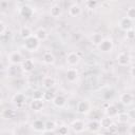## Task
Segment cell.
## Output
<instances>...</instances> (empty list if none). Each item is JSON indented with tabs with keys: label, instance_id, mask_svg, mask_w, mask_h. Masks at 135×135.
Returning a JSON list of instances; mask_svg holds the SVG:
<instances>
[{
	"label": "cell",
	"instance_id": "24",
	"mask_svg": "<svg viewBox=\"0 0 135 135\" xmlns=\"http://www.w3.org/2000/svg\"><path fill=\"white\" fill-rule=\"evenodd\" d=\"M50 14L52 17L56 18V17H59L61 15V7L58 5V4H54L53 6H51L50 8Z\"/></svg>",
	"mask_w": 135,
	"mask_h": 135
},
{
	"label": "cell",
	"instance_id": "5",
	"mask_svg": "<svg viewBox=\"0 0 135 135\" xmlns=\"http://www.w3.org/2000/svg\"><path fill=\"white\" fill-rule=\"evenodd\" d=\"M80 61V57L77 53L75 52H71L68 54L66 56V63L70 65V66H75L76 64H78Z\"/></svg>",
	"mask_w": 135,
	"mask_h": 135
},
{
	"label": "cell",
	"instance_id": "35",
	"mask_svg": "<svg viewBox=\"0 0 135 135\" xmlns=\"http://www.w3.org/2000/svg\"><path fill=\"white\" fill-rule=\"evenodd\" d=\"M7 27H6V24L3 22V21H0V35L1 37L5 35V32H6Z\"/></svg>",
	"mask_w": 135,
	"mask_h": 135
},
{
	"label": "cell",
	"instance_id": "16",
	"mask_svg": "<svg viewBox=\"0 0 135 135\" xmlns=\"http://www.w3.org/2000/svg\"><path fill=\"white\" fill-rule=\"evenodd\" d=\"M118 108L115 104H109L105 109V114L110 117H115L118 115Z\"/></svg>",
	"mask_w": 135,
	"mask_h": 135
},
{
	"label": "cell",
	"instance_id": "26",
	"mask_svg": "<svg viewBox=\"0 0 135 135\" xmlns=\"http://www.w3.org/2000/svg\"><path fill=\"white\" fill-rule=\"evenodd\" d=\"M102 40H103V36H102V34H100V33H94V34L91 36V41H92V43H94L95 45H99Z\"/></svg>",
	"mask_w": 135,
	"mask_h": 135
},
{
	"label": "cell",
	"instance_id": "22",
	"mask_svg": "<svg viewBox=\"0 0 135 135\" xmlns=\"http://www.w3.org/2000/svg\"><path fill=\"white\" fill-rule=\"evenodd\" d=\"M17 115V112L12 109H6L2 111V117L5 119H14Z\"/></svg>",
	"mask_w": 135,
	"mask_h": 135
},
{
	"label": "cell",
	"instance_id": "7",
	"mask_svg": "<svg viewBox=\"0 0 135 135\" xmlns=\"http://www.w3.org/2000/svg\"><path fill=\"white\" fill-rule=\"evenodd\" d=\"M71 128H72V130H73L74 132L80 133V132H82V131L84 130L85 124H84V122H83L81 119H75V120H73V122L71 123Z\"/></svg>",
	"mask_w": 135,
	"mask_h": 135
},
{
	"label": "cell",
	"instance_id": "36",
	"mask_svg": "<svg viewBox=\"0 0 135 135\" xmlns=\"http://www.w3.org/2000/svg\"><path fill=\"white\" fill-rule=\"evenodd\" d=\"M108 132H109V133H112V134H114V133H118V126H116L115 123H112V124L109 127Z\"/></svg>",
	"mask_w": 135,
	"mask_h": 135
},
{
	"label": "cell",
	"instance_id": "31",
	"mask_svg": "<svg viewBox=\"0 0 135 135\" xmlns=\"http://www.w3.org/2000/svg\"><path fill=\"white\" fill-rule=\"evenodd\" d=\"M55 93H53V91H51V89H49L46 92H44L43 94V99L45 101H53L54 97H55Z\"/></svg>",
	"mask_w": 135,
	"mask_h": 135
},
{
	"label": "cell",
	"instance_id": "32",
	"mask_svg": "<svg viewBox=\"0 0 135 135\" xmlns=\"http://www.w3.org/2000/svg\"><path fill=\"white\" fill-rule=\"evenodd\" d=\"M126 15H127V17H128L129 19L135 20V6L129 7V8L127 9V12H126Z\"/></svg>",
	"mask_w": 135,
	"mask_h": 135
},
{
	"label": "cell",
	"instance_id": "2",
	"mask_svg": "<svg viewBox=\"0 0 135 135\" xmlns=\"http://www.w3.org/2000/svg\"><path fill=\"white\" fill-rule=\"evenodd\" d=\"M130 60H131V57H130V54L127 53V52H121L117 55V62L119 65L121 66H126L130 63Z\"/></svg>",
	"mask_w": 135,
	"mask_h": 135
},
{
	"label": "cell",
	"instance_id": "13",
	"mask_svg": "<svg viewBox=\"0 0 135 135\" xmlns=\"http://www.w3.org/2000/svg\"><path fill=\"white\" fill-rule=\"evenodd\" d=\"M132 101H133V95L131 93H128L127 92V93H123V94L120 95V102L122 104L129 105V104L132 103Z\"/></svg>",
	"mask_w": 135,
	"mask_h": 135
},
{
	"label": "cell",
	"instance_id": "23",
	"mask_svg": "<svg viewBox=\"0 0 135 135\" xmlns=\"http://www.w3.org/2000/svg\"><path fill=\"white\" fill-rule=\"evenodd\" d=\"M99 122H100V127H101V128H103V129H109V127L113 123V120H112V118H111L110 116H107V117L100 118Z\"/></svg>",
	"mask_w": 135,
	"mask_h": 135
},
{
	"label": "cell",
	"instance_id": "4",
	"mask_svg": "<svg viewBox=\"0 0 135 135\" xmlns=\"http://www.w3.org/2000/svg\"><path fill=\"white\" fill-rule=\"evenodd\" d=\"M98 47H99V50L101 52L108 53V52L112 51V49H113V41L111 39H109V38H103V40L100 42Z\"/></svg>",
	"mask_w": 135,
	"mask_h": 135
},
{
	"label": "cell",
	"instance_id": "28",
	"mask_svg": "<svg viewBox=\"0 0 135 135\" xmlns=\"http://www.w3.org/2000/svg\"><path fill=\"white\" fill-rule=\"evenodd\" d=\"M20 14H21V16L24 17V18H30V17L33 15V9H32L30 6L24 5V6H22V8H21V11H20Z\"/></svg>",
	"mask_w": 135,
	"mask_h": 135
},
{
	"label": "cell",
	"instance_id": "37",
	"mask_svg": "<svg viewBox=\"0 0 135 135\" xmlns=\"http://www.w3.org/2000/svg\"><path fill=\"white\" fill-rule=\"evenodd\" d=\"M59 134H61V135H65V134H68L69 133V129H68V127H65V126H61V127H59L58 128V131H57Z\"/></svg>",
	"mask_w": 135,
	"mask_h": 135
},
{
	"label": "cell",
	"instance_id": "10",
	"mask_svg": "<svg viewBox=\"0 0 135 135\" xmlns=\"http://www.w3.org/2000/svg\"><path fill=\"white\" fill-rule=\"evenodd\" d=\"M43 102H44V99H35V98H33L30 107L33 111L37 112V111H40L43 108Z\"/></svg>",
	"mask_w": 135,
	"mask_h": 135
},
{
	"label": "cell",
	"instance_id": "30",
	"mask_svg": "<svg viewBox=\"0 0 135 135\" xmlns=\"http://www.w3.org/2000/svg\"><path fill=\"white\" fill-rule=\"evenodd\" d=\"M129 119H130V116H129L128 113H119V114L117 115V120H118V122H119L120 124L127 123V122L129 121Z\"/></svg>",
	"mask_w": 135,
	"mask_h": 135
},
{
	"label": "cell",
	"instance_id": "8",
	"mask_svg": "<svg viewBox=\"0 0 135 135\" xmlns=\"http://www.w3.org/2000/svg\"><path fill=\"white\" fill-rule=\"evenodd\" d=\"M77 112L80 113V114H85L90 111V103L86 101V100H81L77 103Z\"/></svg>",
	"mask_w": 135,
	"mask_h": 135
},
{
	"label": "cell",
	"instance_id": "29",
	"mask_svg": "<svg viewBox=\"0 0 135 135\" xmlns=\"http://www.w3.org/2000/svg\"><path fill=\"white\" fill-rule=\"evenodd\" d=\"M19 34H20V36H21L23 39H26V38H28V37L32 36V31H31V28H30L28 26H22V27L20 28Z\"/></svg>",
	"mask_w": 135,
	"mask_h": 135
},
{
	"label": "cell",
	"instance_id": "34",
	"mask_svg": "<svg viewBox=\"0 0 135 135\" xmlns=\"http://www.w3.org/2000/svg\"><path fill=\"white\" fill-rule=\"evenodd\" d=\"M43 92L42 91H40V90H36V91H34V93H33V98H35V99H43Z\"/></svg>",
	"mask_w": 135,
	"mask_h": 135
},
{
	"label": "cell",
	"instance_id": "17",
	"mask_svg": "<svg viewBox=\"0 0 135 135\" xmlns=\"http://www.w3.org/2000/svg\"><path fill=\"white\" fill-rule=\"evenodd\" d=\"M42 61H43L45 64L51 65V64H53V63L55 62V57H54V55H53L51 52H45V53L43 54V56H42Z\"/></svg>",
	"mask_w": 135,
	"mask_h": 135
},
{
	"label": "cell",
	"instance_id": "1",
	"mask_svg": "<svg viewBox=\"0 0 135 135\" xmlns=\"http://www.w3.org/2000/svg\"><path fill=\"white\" fill-rule=\"evenodd\" d=\"M40 40L34 35H32L31 37H28V38H26V39H24V47L27 50V51H30V52H34V51H36L38 47H39V44H40V42H39Z\"/></svg>",
	"mask_w": 135,
	"mask_h": 135
},
{
	"label": "cell",
	"instance_id": "43",
	"mask_svg": "<svg viewBox=\"0 0 135 135\" xmlns=\"http://www.w3.org/2000/svg\"><path fill=\"white\" fill-rule=\"evenodd\" d=\"M132 41H134V43H135V37H134V39H133V40H132Z\"/></svg>",
	"mask_w": 135,
	"mask_h": 135
},
{
	"label": "cell",
	"instance_id": "6",
	"mask_svg": "<svg viewBox=\"0 0 135 135\" xmlns=\"http://www.w3.org/2000/svg\"><path fill=\"white\" fill-rule=\"evenodd\" d=\"M8 60L12 64H21L23 62V57L19 52H13L8 56Z\"/></svg>",
	"mask_w": 135,
	"mask_h": 135
},
{
	"label": "cell",
	"instance_id": "42",
	"mask_svg": "<svg viewBox=\"0 0 135 135\" xmlns=\"http://www.w3.org/2000/svg\"><path fill=\"white\" fill-rule=\"evenodd\" d=\"M1 6H2V8H5V6H6V2H5V1H2V2H1Z\"/></svg>",
	"mask_w": 135,
	"mask_h": 135
},
{
	"label": "cell",
	"instance_id": "11",
	"mask_svg": "<svg viewBox=\"0 0 135 135\" xmlns=\"http://www.w3.org/2000/svg\"><path fill=\"white\" fill-rule=\"evenodd\" d=\"M21 66H22V69H23L24 72L28 73V72H32V71L34 70L35 64H34V61H33L32 59H25V60H23V62L21 63Z\"/></svg>",
	"mask_w": 135,
	"mask_h": 135
},
{
	"label": "cell",
	"instance_id": "12",
	"mask_svg": "<svg viewBox=\"0 0 135 135\" xmlns=\"http://www.w3.org/2000/svg\"><path fill=\"white\" fill-rule=\"evenodd\" d=\"M69 14L72 17H78L81 14V7L78 4L74 3L69 7Z\"/></svg>",
	"mask_w": 135,
	"mask_h": 135
},
{
	"label": "cell",
	"instance_id": "9",
	"mask_svg": "<svg viewBox=\"0 0 135 135\" xmlns=\"http://www.w3.org/2000/svg\"><path fill=\"white\" fill-rule=\"evenodd\" d=\"M65 77H66L68 81H70V82L76 81L77 78H78V72H77V70L76 69H73V68H70L66 71V73H65Z\"/></svg>",
	"mask_w": 135,
	"mask_h": 135
},
{
	"label": "cell",
	"instance_id": "27",
	"mask_svg": "<svg viewBox=\"0 0 135 135\" xmlns=\"http://www.w3.org/2000/svg\"><path fill=\"white\" fill-rule=\"evenodd\" d=\"M56 129V122L54 120H47L45 122V130L43 133H53V131Z\"/></svg>",
	"mask_w": 135,
	"mask_h": 135
},
{
	"label": "cell",
	"instance_id": "20",
	"mask_svg": "<svg viewBox=\"0 0 135 135\" xmlns=\"http://www.w3.org/2000/svg\"><path fill=\"white\" fill-rule=\"evenodd\" d=\"M86 128H88V130H89L90 132H97V131L99 130V128H100V122H99L98 120H96V119L91 120V121L88 123Z\"/></svg>",
	"mask_w": 135,
	"mask_h": 135
},
{
	"label": "cell",
	"instance_id": "15",
	"mask_svg": "<svg viewBox=\"0 0 135 135\" xmlns=\"http://www.w3.org/2000/svg\"><path fill=\"white\" fill-rule=\"evenodd\" d=\"M13 101H14V103H16L18 107H21V105L25 102V95H24L23 93H17V94L14 95Z\"/></svg>",
	"mask_w": 135,
	"mask_h": 135
},
{
	"label": "cell",
	"instance_id": "45",
	"mask_svg": "<svg viewBox=\"0 0 135 135\" xmlns=\"http://www.w3.org/2000/svg\"><path fill=\"white\" fill-rule=\"evenodd\" d=\"M42 1H46V0H42Z\"/></svg>",
	"mask_w": 135,
	"mask_h": 135
},
{
	"label": "cell",
	"instance_id": "41",
	"mask_svg": "<svg viewBox=\"0 0 135 135\" xmlns=\"http://www.w3.org/2000/svg\"><path fill=\"white\" fill-rule=\"evenodd\" d=\"M130 74H131V76H132L133 78H135V65L131 68V70H130Z\"/></svg>",
	"mask_w": 135,
	"mask_h": 135
},
{
	"label": "cell",
	"instance_id": "3",
	"mask_svg": "<svg viewBox=\"0 0 135 135\" xmlns=\"http://www.w3.org/2000/svg\"><path fill=\"white\" fill-rule=\"evenodd\" d=\"M23 69L22 66H20L19 64H12L8 70H7V73L9 76H13V77H20L23 73Z\"/></svg>",
	"mask_w": 135,
	"mask_h": 135
},
{
	"label": "cell",
	"instance_id": "44",
	"mask_svg": "<svg viewBox=\"0 0 135 135\" xmlns=\"http://www.w3.org/2000/svg\"><path fill=\"white\" fill-rule=\"evenodd\" d=\"M110 1H116V0H110Z\"/></svg>",
	"mask_w": 135,
	"mask_h": 135
},
{
	"label": "cell",
	"instance_id": "40",
	"mask_svg": "<svg viewBox=\"0 0 135 135\" xmlns=\"http://www.w3.org/2000/svg\"><path fill=\"white\" fill-rule=\"evenodd\" d=\"M129 133H130V134H135V123H132V124L130 126Z\"/></svg>",
	"mask_w": 135,
	"mask_h": 135
},
{
	"label": "cell",
	"instance_id": "38",
	"mask_svg": "<svg viewBox=\"0 0 135 135\" xmlns=\"http://www.w3.org/2000/svg\"><path fill=\"white\" fill-rule=\"evenodd\" d=\"M134 37H135V31L132 30V28H131V30H128V31H127V39L133 40Z\"/></svg>",
	"mask_w": 135,
	"mask_h": 135
},
{
	"label": "cell",
	"instance_id": "19",
	"mask_svg": "<svg viewBox=\"0 0 135 135\" xmlns=\"http://www.w3.org/2000/svg\"><path fill=\"white\" fill-rule=\"evenodd\" d=\"M65 97L63 96V95H56L55 97H54V99H53V103L56 105V107H58V108H61V107H63L64 104H65Z\"/></svg>",
	"mask_w": 135,
	"mask_h": 135
},
{
	"label": "cell",
	"instance_id": "14",
	"mask_svg": "<svg viewBox=\"0 0 135 135\" xmlns=\"http://www.w3.org/2000/svg\"><path fill=\"white\" fill-rule=\"evenodd\" d=\"M119 26H120L121 30H123V31L127 32L128 30H131L132 28V20L129 19L128 17L122 18L121 21H120V23H119Z\"/></svg>",
	"mask_w": 135,
	"mask_h": 135
},
{
	"label": "cell",
	"instance_id": "33",
	"mask_svg": "<svg viewBox=\"0 0 135 135\" xmlns=\"http://www.w3.org/2000/svg\"><path fill=\"white\" fill-rule=\"evenodd\" d=\"M85 6L90 9H93L97 6V0H88L85 2Z\"/></svg>",
	"mask_w": 135,
	"mask_h": 135
},
{
	"label": "cell",
	"instance_id": "25",
	"mask_svg": "<svg viewBox=\"0 0 135 135\" xmlns=\"http://www.w3.org/2000/svg\"><path fill=\"white\" fill-rule=\"evenodd\" d=\"M35 36H36L40 41H43V40H45V39L47 38V33H46V31H45L43 27H40V28H38V30L35 32Z\"/></svg>",
	"mask_w": 135,
	"mask_h": 135
},
{
	"label": "cell",
	"instance_id": "18",
	"mask_svg": "<svg viewBox=\"0 0 135 135\" xmlns=\"http://www.w3.org/2000/svg\"><path fill=\"white\" fill-rule=\"evenodd\" d=\"M33 129L37 132H42L43 133V131L45 130V122H43L40 119H37L33 122Z\"/></svg>",
	"mask_w": 135,
	"mask_h": 135
},
{
	"label": "cell",
	"instance_id": "39",
	"mask_svg": "<svg viewBox=\"0 0 135 135\" xmlns=\"http://www.w3.org/2000/svg\"><path fill=\"white\" fill-rule=\"evenodd\" d=\"M128 114H129L130 118H132V119H135V108L131 109V110L128 112Z\"/></svg>",
	"mask_w": 135,
	"mask_h": 135
},
{
	"label": "cell",
	"instance_id": "21",
	"mask_svg": "<svg viewBox=\"0 0 135 135\" xmlns=\"http://www.w3.org/2000/svg\"><path fill=\"white\" fill-rule=\"evenodd\" d=\"M42 85L45 89H53L55 85V79L53 77H44L42 80Z\"/></svg>",
	"mask_w": 135,
	"mask_h": 135
}]
</instances>
